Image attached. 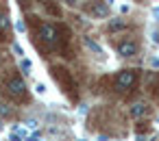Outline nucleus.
<instances>
[{"instance_id":"15","label":"nucleus","mask_w":159,"mask_h":141,"mask_svg":"<svg viewBox=\"0 0 159 141\" xmlns=\"http://www.w3.org/2000/svg\"><path fill=\"white\" fill-rule=\"evenodd\" d=\"M139 141H157V137H139Z\"/></svg>"},{"instance_id":"9","label":"nucleus","mask_w":159,"mask_h":141,"mask_svg":"<svg viewBox=\"0 0 159 141\" xmlns=\"http://www.w3.org/2000/svg\"><path fill=\"white\" fill-rule=\"evenodd\" d=\"M46 9H48V13H52V15H61V9H59V5H52V0H48L46 2Z\"/></svg>"},{"instance_id":"11","label":"nucleus","mask_w":159,"mask_h":141,"mask_svg":"<svg viewBox=\"0 0 159 141\" xmlns=\"http://www.w3.org/2000/svg\"><path fill=\"white\" fill-rule=\"evenodd\" d=\"M85 46H87L89 50H94L96 54H102V50L98 48V44H96V41H92V39H87V37H85Z\"/></svg>"},{"instance_id":"7","label":"nucleus","mask_w":159,"mask_h":141,"mask_svg":"<svg viewBox=\"0 0 159 141\" xmlns=\"http://www.w3.org/2000/svg\"><path fill=\"white\" fill-rule=\"evenodd\" d=\"M118 52L122 54V57H135L137 54V44L135 41H122L120 46H118Z\"/></svg>"},{"instance_id":"13","label":"nucleus","mask_w":159,"mask_h":141,"mask_svg":"<svg viewBox=\"0 0 159 141\" xmlns=\"http://www.w3.org/2000/svg\"><path fill=\"white\" fill-rule=\"evenodd\" d=\"M0 113H2V115H11V109L7 104H0Z\"/></svg>"},{"instance_id":"5","label":"nucleus","mask_w":159,"mask_h":141,"mask_svg":"<svg viewBox=\"0 0 159 141\" xmlns=\"http://www.w3.org/2000/svg\"><path fill=\"white\" fill-rule=\"evenodd\" d=\"M131 117L133 119H142V117H148V113H150V106L148 104H142V102H137V104H133L131 106Z\"/></svg>"},{"instance_id":"1","label":"nucleus","mask_w":159,"mask_h":141,"mask_svg":"<svg viewBox=\"0 0 159 141\" xmlns=\"http://www.w3.org/2000/svg\"><path fill=\"white\" fill-rule=\"evenodd\" d=\"M52 78L61 85V89H63L70 98H76V85H74V78H72V74H70L66 67L55 65V67H52Z\"/></svg>"},{"instance_id":"10","label":"nucleus","mask_w":159,"mask_h":141,"mask_svg":"<svg viewBox=\"0 0 159 141\" xmlns=\"http://www.w3.org/2000/svg\"><path fill=\"white\" fill-rule=\"evenodd\" d=\"M124 26H126L124 20H111V22H109V31H120V28H124Z\"/></svg>"},{"instance_id":"20","label":"nucleus","mask_w":159,"mask_h":141,"mask_svg":"<svg viewBox=\"0 0 159 141\" xmlns=\"http://www.w3.org/2000/svg\"><path fill=\"white\" fill-rule=\"evenodd\" d=\"M111 2H113V0H105V5H111Z\"/></svg>"},{"instance_id":"19","label":"nucleus","mask_w":159,"mask_h":141,"mask_svg":"<svg viewBox=\"0 0 159 141\" xmlns=\"http://www.w3.org/2000/svg\"><path fill=\"white\" fill-rule=\"evenodd\" d=\"M66 2H68V5H74V2H76V0H66Z\"/></svg>"},{"instance_id":"4","label":"nucleus","mask_w":159,"mask_h":141,"mask_svg":"<svg viewBox=\"0 0 159 141\" xmlns=\"http://www.w3.org/2000/svg\"><path fill=\"white\" fill-rule=\"evenodd\" d=\"M37 37H39L46 46H55L57 39H59V31H57V26H52V24H42V26L37 28Z\"/></svg>"},{"instance_id":"2","label":"nucleus","mask_w":159,"mask_h":141,"mask_svg":"<svg viewBox=\"0 0 159 141\" xmlns=\"http://www.w3.org/2000/svg\"><path fill=\"white\" fill-rule=\"evenodd\" d=\"M5 91H7V96H11L16 100H24L26 98V85H24V80L20 76H11L5 83Z\"/></svg>"},{"instance_id":"8","label":"nucleus","mask_w":159,"mask_h":141,"mask_svg":"<svg viewBox=\"0 0 159 141\" xmlns=\"http://www.w3.org/2000/svg\"><path fill=\"white\" fill-rule=\"evenodd\" d=\"M146 87H148V93L157 96V89H159V74L157 72L146 74Z\"/></svg>"},{"instance_id":"17","label":"nucleus","mask_w":159,"mask_h":141,"mask_svg":"<svg viewBox=\"0 0 159 141\" xmlns=\"http://www.w3.org/2000/svg\"><path fill=\"white\" fill-rule=\"evenodd\" d=\"M18 2H20V5H29V0H18Z\"/></svg>"},{"instance_id":"12","label":"nucleus","mask_w":159,"mask_h":141,"mask_svg":"<svg viewBox=\"0 0 159 141\" xmlns=\"http://www.w3.org/2000/svg\"><path fill=\"white\" fill-rule=\"evenodd\" d=\"M9 31V20L5 15H0V33H7Z\"/></svg>"},{"instance_id":"16","label":"nucleus","mask_w":159,"mask_h":141,"mask_svg":"<svg viewBox=\"0 0 159 141\" xmlns=\"http://www.w3.org/2000/svg\"><path fill=\"white\" fill-rule=\"evenodd\" d=\"M152 15H155V18H159V7H155V9H152Z\"/></svg>"},{"instance_id":"6","label":"nucleus","mask_w":159,"mask_h":141,"mask_svg":"<svg viewBox=\"0 0 159 141\" xmlns=\"http://www.w3.org/2000/svg\"><path fill=\"white\" fill-rule=\"evenodd\" d=\"M87 13H92L96 18H105L107 15V5L100 2V0H94L92 5H87Z\"/></svg>"},{"instance_id":"14","label":"nucleus","mask_w":159,"mask_h":141,"mask_svg":"<svg viewBox=\"0 0 159 141\" xmlns=\"http://www.w3.org/2000/svg\"><path fill=\"white\" fill-rule=\"evenodd\" d=\"M22 67H24V70L29 72V70H31V61H26V59H22Z\"/></svg>"},{"instance_id":"3","label":"nucleus","mask_w":159,"mask_h":141,"mask_svg":"<svg viewBox=\"0 0 159 141\" xmlns=\"http://www.w3.org/2000/svg\"><path fill=\"white\" fill-rule=\"evenodd\" d=\"M135 83H137V72H135V70H122V72H118V76H116V89H118V91L133 89Z\"/></svg>"},{"instance_id":"18","label":"nucleus","mask_w":159,"mask_h":141,"mask_svg":"<svg viewBox=\"0 0 159 141\" xmlns=\"http://www.w3.org/2000/svg\"><path fill=\"white\" fill-rule=\"evenodd\" d=\"M152 65H157V67H159V59H155V61H152Z\"/></svg>"}]
</instances>
